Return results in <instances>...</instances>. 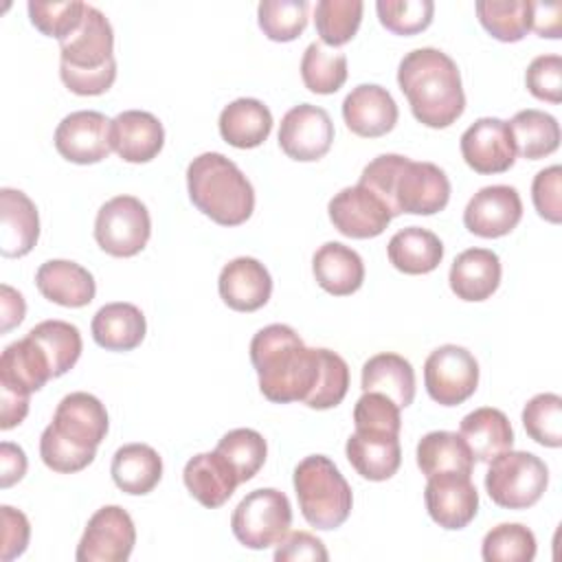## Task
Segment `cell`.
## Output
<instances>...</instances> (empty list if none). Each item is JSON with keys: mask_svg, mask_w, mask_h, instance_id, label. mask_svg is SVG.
Here are the masks:
<instances>
[{"mask_svg": "<svg viewBox=\"0 0 562 562\" xmlns=\"http://www.w3.org/2000/svg\"><path fill=\"white\" fill-rule=\"evenodd\" d=\"M527 90L549 103L562 101V57L560 55H538L531 59L525 72Z\"/></svg>", "mask_w": 562, "mask_h": 562, "instance_id": "f907efd6", "label": "cell"}, {"mask_svg": "<svg viewBox=\"0 0 562 562\" xmlns=\"http://www.w3.org/2000/svg\"><path fill=\"white\" fill-rule=\"evenodd\" d=\"M193 206L220 226H239L255 211V189L244 171L220 151H204L187 167Z\"/></svg>", "mask_w": 562, "mask_h": 562, "instance_id": "277c9868", "label": "cell"}, {"mask_svg": "<svg viewBox=\"0 0 562 562\" xmlns=\"http://www.w3.org/2000/svg\"><path fill=\"white\" fill-rule=\"evenodd\" d=\"M349 391V367L331 349H321V373L312 395L303 402L310 408L325 411L338 406Z\"/></svg>", "mask_w": 562, "mask_h": 562, "instance_id": "7dc6e473", "label": "cell"}, {"mask_svg": "<svg viewBox=\"0 0 562 562\" xmlns=\"http://www.w3.org/2000/svg\"><path fill=\"white\" fill-rule=\"evenodd\" d=\"M182 481L189 494L204 507H222L239 485L235 468L217 452H200L184 465Z\"/></svg>", "mask_w": 562, "mask_h": 562, "instance_id": "603a6c76", "label": "cell"}, {"mask_svg": "<svg viewBox=\"0 0 562 562\" xmlns=\"http://www.w3.org/2000/svg\"><path fill=\"white\" fill-rule=\"evenodd\" d=\"M151 235V217L147 206L134 195H114L94 220V239L99 248L112 257L138 255Z\"/></svg>", "mask_w": 562, "mask_h": 562, "instance_id": "ba28073f", "label": "cell"}, {"mask_svg": "<svg viewBox=\"0 0 562 562\" xmlns=\"http://www.w3.org/2000/svg\"><path fill=\"white\" fill-rule=\"evenodd\" d=\"M476 15L498 42H520L531 31L529 0H479Z\"/></svg>", "mask_w": 562, "mask_h": 562, "instance_id": "74e56055", "label": "cell"}, {"mask_svg": "<svg viewBox=\"0 0 562 562\" xmlns=\"http://www.w3.org/2000/svg\"><path fill=\"white\" fill-rule=\"evenodd\" d=\"M531 11V31L540 37H560L562 35V4L560 2H533L529 0Z\"/></svg>", "mask_w": 562, "mask_h": 562, "instance_id": "11a10c76", "label": "cell"}, {"mask_svg": "<svg viewBox=\"0 0 562 562\" xmlns=\"http://www.w3.org/2000/svg\"><path fill=\"white\" fill-rule=\"evenodd\" d=\"M301 79L310 92L334 94L347 81L345 53L327 50L321 42H312L301 59Z\"/></svg>", "mask_w": 562, "mask_h": 562, "instance_id": "f35d334b", "label": "cell"}, {"mask_svg": "<svg viewBox=\"0 0 562 562\" xmlns=\"http://www.w3.org/2000/svg\"><path fill=\"white\" fill-rule=\"evenodd\" d=\"M461 156L476 173H503L516 162V147L507 121L496 116L476 119L461 134Z\"/></svg>", "mask_w": 562, "mask_h": 562, "instance_id": "5bb4252c", "label": "cell"}, {"mask_svg": "<svg viewBox=\"0 0 562 562\" xmlns=\"http://www.w3.org/2000/svg\"><path fill=\"white\" fill-rule=\"evenodd\" d=\"M459 435L468 443L474 461L490 463L505 450H512L514 430L507 415L498 408L483 406L468 413L459 424Z\"/></svg>", "mask_w": 562, "mask_h": 562, "instance_id": "f546056e", "label": "cell"}, {"mask_svg": "<svg viewBox=\"0 0 562 562\" xmlns=\"http://www.w3.org/2000/svg\"><path fill=\"white\" fill-rule=\"evenodd\" d=\"M110 474L121 492L143 496L160 483L162 459L147 443H125L114 452Z\"/></svg>", "mask_w": 562, "mask_h": 562, "instance_id": "1f68e13d", "label": "cell"}, {"mask_svg": "<svg viewBox=\"0 0 562 562\" xmlns=\"http://www.w3.org/2000/svg\"><path fill=\"white\" fill-rule=\"evenodd\" d=\"M364 4L360 0H318L314 9L316 33L327 46L351 42L362 22Z\"/></svg>", "mask_w": 562, "mask_h": 562, "instance_id": "ab89813d", "label": "cell"}, {"mask_svg": "<svg viewBox=\"0 0 562 562\" xmlns=\"http://www.w3.org/2000/svg\"><path fill=\"white\" fill-rule=\"evenodd\" d=\"M307 9L305 0H261L257 22L268 40L292 42L307 26Z\"/></svg>", "mask_w": 562, "mask_h": 562, "instance_id": "7bdbcfd3", "label": "cell"}, {"mask_svg": "<svg viewBox=\"0 0 562 562\" xmlns=\"http://www.w3.org/2000/svg\"><path fill=\"white\" fill-rule=\"evenodd\" d=\"M327 213L334 228L351 239L378 237L393 220L386 204L362 184L340 189L329 200Z\"/></svg>", "mask_w": 562, "mask_h": 562, "instance_id": "9a60e30c", "label": "cell"}, {"mask_svg": "<svg viewBox=\"0 0 562 562\" xmlns=\"http://www.w3.org/2000/svg\"><path fill=\"white\" fill-rule=\"evenodd\" d=\"M353 424L360 432H382V435H397L402 430L400 406L375 391L362 393V397L353 406Z\"/></svg>", "mask_w": 562, "mask_h": 562, "instance_id": "c3c4849f", "label": "cell"}, {"mask_svg": "<svg viewBox=\"0 0 562 562\" xmlns=\"http://www.w3.org/2000/svg\"><path fill=\"white\" fill-rule=\"evenodd\" d=\"M424 384L437 404H463L479 386V362L465 347L441 345L424 362Z\"/></svg>", "mask_w": 562, "mask_h": 562, "instance_id": "9c48e42d", "label": "cell"}, {"mask_svg": "<svg viewBox=\"0 0 562 562\" xmlns=\"http://www.w3.org/2000/svg\"><path fill=\"white\" fill-rule=\"evenodd\" d=\"M501 259L490 248H468L450 266V290L461 301H485L501 285Z\"/></svg>", "mask_w": 562, "mask_h": 562, "instance_id": "cb8c5ba5", "label": "cell"}, {"mask_svg": "<svg viewBox=\"0 0 562 562\" xmlns=\"http://www.w3.org/2000/svg\"><path fill=\"white\" fill-rule=\"evenodd\" d=\"M215 450L235 468L239 483H246L263 468L268 443L263 435L252 428H235L217 441Z\"/></svg>", "mask_w": 562, "mask_h": 562, "instance_id": "60d3db41", "label": "cell"}, {"mask_svg": "<svg viewBox=\"0 0 562 562\" xmlns=\"http://www.w3.org/2000/svg\"><path fill=\"white\" fill-rule=\"evenodd\" d=\"M397 116L395 99L378 83H360L342 101V119L347 127L362 138L389 134L395 127Z\"/></svg>", "mask_w": 562, "mask_h": 562, "instance_id": "d6986e66", "label": "cell"}, {"mask_svg": "<svg viewBox=\"0 0 562 562\" xmlns=\"http://www.w3.org/2000/svg\"><path fill=\"white\" fill-rule=\"evenodd\" d=\"M527 435L547 448L562 446V397L558 393H538L522 408Z\"/></svg>", "mask_w": 562, "mask_h": 562, "instance_id": "ee69618b", "label": "cell"}, {"mask_svg": "<svg viewBox=\"0 0 562 562\" xmlns=\"http://www.w3.org/2000/svg\"><path fill=\"white\" fill-rule=\"evenodd\" d=\"M485 562H531L536 558V536L520 522L492 527L481 544Z\"/></svg>", "mask_w": 562, "mask_h": 562, "instance_id": "b9f144b4", "label": "cell"}, {"mask_svg": "<svg viewBox=\"0 0 562 562\" xmlns=\"http://www.w3.org/2000/svg\"><path fill=\"white\" fill-rule=\"evenodd\" d=\"M40 237V215L33 200L11 187L0 189V252L2 257H24Z\"/></svg>", "mask_w": 562, "mask_h": 562, "instance_id": "44dd1931", "label": "cell"}, {"mask_svg": "<svg viewBox=\"0 0 562 562\" xmlns=\"http://www.w3.org/2000/svg\"><path fill=\"white\" fill-rule=\"evenodd\" d=\"M26 336H31L46 353V358L50 362L53 378L68 373L77 364L81 349H83L81 334H79L77 325L57 321V318L37 323L35 327L29 329Z\"/></svg>", "mask_w": 562, "mask_h": 562, "instance_id": "8d00e7d4", "label": "cell"}, {"mask_svg": "<svg viewBox=\"0 0 562 562\" xmlns=\"http://www.w3.org/2000/svg\"><path fill=\"white\" fill-rule=\"evenodd\" d=\"M351 468L369 481L391 479L402 463V448L397 435L360 432L356 430L345 446Z\"/></svg>", "mask_w": 562, "mask_h": 562, "instance_id": "4316f807", "label": "cell"}, {"mask_svg": "<svg viewBox=\"0 0 562 562\" xmlns=\"http://www.w3.org/2000/svg\"><path fill=\"white\" fill-rule=\"evenodd\" d=\"M292 527V505L274 487H259L246 494L231 516L233 536L248 549L279 544Z\"/></svg>", "mask_w": 562, "mask_h": 562, "instance_id": "52a82bcc", "label": "cell"}, {"mask_svg": "<svg viewBox=\"0 0 562 562\" xmlns=\"http://www.w3.org/2000/svg\"><path fill=\"white\" fill-rule=\"evenodd\" d=\"M250 362L266 400L274 404L305 402L318 382L321 349L305 347L290 325L272 323L252 336Z\"/></svg>", "mask_w": 562, "mask_h": 562, "instance_id": "6da1fadb", "label": "cell"}, {"mask_svg": "<svg viewBox=\"0 0 562 562\" xmlns=\"http://www.w3.org/2000/svg\"><path fill=\"white\" fill-rule=\"evenodd\" d=\"M380 24L395 35H415L430 26L435 4L430 0H378Z\"/></svg>", "mask_w": 562, "mask_h": 562, "instance_id": "bcb514c9", "label": "cell"}, {"mask_svg": "<svg viewBox=\"0 0 562 562\" xmlns=\"http://www.w3.org/2000/svg\"><path fill=\"white\" fill-rule=\"evenodd\" d=\"M2 514V553L0 558L4 562L22 555L26 551L29 538H31V525L29 518L9 505L0 507Z\"/></svg>", "mask_w": 562, "mask_h": 562, "instance_id": "db71d44e", "label": "cell"}, {"mask_svg": "<svg viewBox=\"0 0 562 562\" xmlns=\"http://www.w3.org/2000/svg\"><path fill=\"white\" fill-rule=\"evenodd\" d=\"M90 329L94 342L105 351H132L143 342L147 323L140 307L116 301L99 307Z\"/></svg>", "mask_w": 562, "mask_h": 562, "instance_id": "f1b7e54d", "label": "cell"}, {"mask_svg": "<svg viewBox=\"0 0 562 562\" xmlns=\"http://www.w3.org/2000/svg\"><path fill=\"white\" fill-rule=\"evenodd\" d=\"M35 285L44 299L61 307H83L94 299V277L68 259L44 261L35 272Z\"/></svg>", "mask_w": 562, "mask_h": 562, "instance_id": "d4e9b609", "label": "cell"}, {"mask_svg": "<svg viewBox=\"0 0 562 562\" xmlns=\"http://www.w3.org/2000/svg\"><path fill=\"white\" fill-rule=\"evenodd\" d=\"M165 145L162 123L145 110H125L112 119V149L125 162H149Z\"/></svg>", "mask_w": 562, "mask_h": 562, "instance_id": "7402d4cb", "label": "cell"}, {"mask_svg": "<svg viewBox=\"0 0 562 562\" xmlns=\"http://www.w3.org/2000/svg\"><path fill=\"white\" fill-rule=\"evenodd\" d=\"M55 149L77 165H94L112 151V121L97 110L66 114L55 130Z\"/></svg>", "mask_w": 562, "mask_h": 562, "instance_id": "7c38bea8", "label": "cell"}, {"mask_svg": "<svg viewBox=\"0 0 562 562\" xmlns=\"http://www.w3.org/2000/svg\"><path fill=\"white\" fill-rule=\"evenodd\" d=\"M428 516L443 529L468 527L479 512V492L465 474H435L424 490Z\"/></svg>", "mask_w": 562, "mask_h": 562, "instance_id": "e0dca14e", "label": "cell"}, {"mask_svg": "<svg viewBox=\"0 0 562 562\" xmlns=\"http://www.w3.org/2000/svg\"><path fill=\"white\" fill-rule=\"evenodd\" d=\"M222 301L235 312H257L272 294V277L255 257H235L217 279Z\"/></svg>", "mask_w": 562, "mask_h": 562, "instance_id": "ffe728a7", "label": "cell"}, {"mask_svg": "<svg viewBox=\"0 0 562 562\" xmlns=\"http://www.w3.org/2000/svg\"><path fill=\"white\" fill-rule=\"evenodd\" d=\"M312 272L316 283L334 296L353 294L364 281L362 257L340 241H327L314 252Z\"/></svg>", "mask_w": 562, "mask_h": 562, "instance_id": "83f0119b", "label": "cell"}, {"mask_svg": "<svg viewBox=\"0 0 562 562\" xmlns=\"http://www.w3.org/2000/svg\"><path fill=\"white\" fill-rule=\"evenodd\" d=\"M294 492L303 518L316 529H336L351 514V487L325 454H310L299 461L294 468Z\"/></svg>", "mask_w": 562, "mask_h": 562, "instance_id": "5b68a950", "label": "cell"}, {"mask_svg": "<svg viewBox=\"0 0 562 562\" xmlns=\"http://www.w3.org/2000/svg\"><path fill=\"white\" fill-rule=\"evenodd\" d=\"M397 83L413 116L432 130L452 125L465 110L459 66L439 48H415L397 68Z\"/></svg>", "mask_w": 562, "mask_h": 562, "instance_id": "7a4b0ae2", "label": "cell"}, {"mask_svg": "<svg viewBox=\"0 0 562 562\" xmlns=\"http://www.w3.org/2000/svg\"><path fill=\"white\" fill-rule=\"evenodd\" d=\"M220 134L237 149L259 147L272 132V114L259 99L241 97L220 112Z\"/></svg>", "mask_w": 562, "mask_h": 562, "instance_id": "4dcf8cb0", "label": "cell"}, {"mask_svg": "<svg viewBox=\"0 0 562 562\" xmlns=\"http://www.w3.org/2000/svg\"><path fill=\"white\" fill-rule=\"evenodd\" d=\"M31 24L55 40H66L70 33L77 31V26L83 20L86 2L79 0H68V2H42V0H31L26 4Z\"/></svg>", "mask_w": 562, "mask_h": 562, "instance_id": "f6af8a7d", "label": "cell"}, {"mask_svg": "<svg viewBox=\"0 0 562 562\" xmlns=\"http://www.w3.org/2000/svg\"><path fill=\"white\" fill-rule=\"evenodd\" d=\"M59 77L70 92L81 97L103 94L116 79L114 31L92 4H86L77 31L59 42Z\"/></svg>", "mask_w": 562, "mask_h": 562, "instance_id": "3957f363", "label": "cell"}, {"mask_svg": "<svg viewBox=\"0 0 562 562\" xmlns=\"http://www.w3.org/2000/svg\"><path fill=\"white\" fill-rule=\"evenodd\" d=\"M549 485L544 461L525 450H505L490 461L485 490L505 509H527L536 505Z\"/></svg>", "mask_w": 562, "mask_h": 562, "instance_id": "8992f818", "label": "cell"}, {"mask_svg": "<svg viewBox=\"0 0 562 562\" xmlns=\"http://www.w3.org/2000/svg\"><path fill=\"white\" fill-rule=\"evenodd\" d=\"M24 314H26V303L22 294L11 285L2 283L0 285V321H2L0 331L7 334L15 325H20L24 321Z\"/></svg>", "mask_w": 562, "mask_h": 562, "instance_id": "6f0895ef", "label": "cell"}, {"mask_svg": "<svg viewBox=\"0 0 562 562\" xmlns=\"http://www.w3.org/2000/svg\"><path fill=\"white\" fill-rule=\"evenodd\" d=\"M53 378L50 362L42 347L31 338L15 340L0 356V386L20 395L40 391Z\"/></svg>", "mask_w": 562, "mask_h": 562, "instance_id": "484cf974", "label": "cell"}, {"mask_svg": "<svg viewBox=\"0 0 562 562\" xmlns=\"http://www.w3.org/2000/svg\"><path fill=\"white\" fill-rule=\"evenodd\" d=\"M26 413H29V395H20L0 386V428L11 430L13 426L24 422Z\"/></svg>", "mask_w": 562, "mask_h": 562, "instance_id": "680465c9", "label": "cell"}, {"mask_svg": "<svg viewBox=\"0 0 562 562\" xmlns=\"http://www.w3.org/2000/svg\"><path fill=\"white\" fill-rule=\"evenodd\" d=\"M327 558H329V553H327L325 544L310 531H288L274 551L277 562H296V560L299 562L301 560L327 562Z\"/></svg>", "mask_w": 562, "mask_h": 562, "instance_id": "f5cc1de1", "label": "cell"}, {"mask_svg": "<svg viewBox=\"0 0 562 562\" xmlns=\"http://www.w3.org/2000/svg\"><path fill=\"white\" fill-rule=\"evenodd\" d=\"M40 457L44 465L50 468L53 472L72 474L88 468L94 461L97 450H86L75 446L72 441L57 435L48 424L40 437Z\"/></svg>", "mask_w": 562, "mask_h": 562, "instance_id": "681fc988", "label": "cell"}, {"mask_svg": "<svg viewBox=\"0 0 562 562\" xmlns=\"http://www.w3.org/2000/svg\"><path fill=\"white\" fill-rule=\"evenodd\" d=\"M417 468L426 479L435 474H472L474 457L461 435L450 430L426 432L417 443Z\"/></svg>", "mask_w": 562, "mask_h": 562, "instance_id": "e575fe53", "label": "cell"}, {"mask_svg": "<svg viewBox=\"0 0 562 562\" xmlns=\"http://www.w3.org/2000/svg\"><path fill=\"white\" fill-rule=\"evenodd\" d=\"M108 411L99 397L86 391H75L61 397L55 408L50 428L79 448L97 450L108 435Z\"/></svg>", "mask_w": 562, "mask_h": 562, "instance_id": "ac0fdd59", "label": "cell"}, {"mask_svg": "<svg viewBox=\"0 0 562 562\" xmlns=\"http://www.w3.org/2000/svg\"><path fill=\"white\" fill-rule=\"evenodd\" d=\"M531 200L538 215L551 224L562 222V169L551 165L536 173L531 182Z\"/></svg>", "mask_w": 562, "mask_h": 562, "instance_id": "816d5d0a", "label": "cell"}, {"mask_svg": "<svg viewBox=\"0 0 562 562\" xmlns=\"http://www.w3.org/2000/svg\"><path fill=\"white\" fill-rule=\"evenodd\" d=\"M136 544L132 516L119 505L97 509L77 544V562H125Z\"/></svg>", "mask_w": 562, "mask_h": 562, "instance_id": "8fae6325", "label": "cell"}, {"mask_svg": "<svg viewBox=\"0 0 562 562\" xmlns=\"http://www.w3.org/2000/svg\"><path fill=\"white\" fill-rule=\"evenodd\" d=\"M507 125L512 130L516 154L527 160L544 158L560 145V125L549 112L527 108L516 112Z\"/></svg>", "mask_w": 562, "mask_h": 562, "instance_id": "d590c367", "label": "cell"}, {"mask_svg": "<svg viewBox=\"0 0 562 562\" xmlns=\"http://www.w3.org/2000/svg\"><path fill=\"white\" fill-rule=\"evenodd\" d=\"M26 474V454L11 441L0 443V485L7 490Z\"/></svg>", "mask_w": 562, "mask_h": 562, "instance_id": "9f6ffc18", "label": "cell"}, {"mask_svg": "<svg viewBox=\"0 0 562 562\" xmlns=\"http://www.w3.org/2000/svg\"><path fill=\"white\" fill-rule=\"evenodd\" d=\"M334 143V123L327 110L301 103L290 108L279 125V147L281 151L301 162H312L323 158Z\"/></svg>", "mask_w": 562, "mask_h": 562, "instance_id": "4fadbf2b", "label": "cell"}, {"mask_svg": "<svg viewBox=\"0 0 562 562\" xmlns=\"http://www.w3.org/2000/svg\"><path fill=\"white\" fill-rule=\"evenodd\" d=\"M522 217V200L509 184H492L479 189L465 211L463 224L472 235L494 239L512 233Z\"/></svg>", "mask_w": 562, "mask_h": 562, "instance_id": "2e32d148", "label": "cell"}, {"mask_svg": "<svg viewBox=\"0 0 562 562\" xmlns=\"http://www.w3.org/2000/svg\"><path fill=\"white\" fill-rule=\"evenodd\" d=\"M362 391L382 393L406 408L415 400V371L400 353H375L362 364Z\"/></svg>", "mask_w": 562, "mask_h": 562, "instance_id": "836d02e7", "label": "cell"}, {"mask_svg": "<svg viewBox=\"0 0 562 562\" xmlns=\"http://www.w3.org/2000/svg\"><path fill=\"white\" fill-rule=\"evenodd\" d=\"M389 261L404 274H428L443 259L441 239L422 226H408L397 231L386 246Z\"/></svg>", "mask_w": 562, "mask_h": 562, "instance_id": "d6a6232c", "label": "cell"}, {"mask_svg": "<svg viewBox=\"0 0 562 562\" xmlns=\"http://www.w3.org/2000/svg\"><path fill=\"white\" fill-rule=\"evenodd\" d=\"M450 200V180L446 171L432 162H415L406 158L391 189V213L432 215L446 209Z\"/></svg>", "mask_w": 562, "mask_h": 562, "instance_id": "30bf717a", "label": "cell"}]
</instances>
